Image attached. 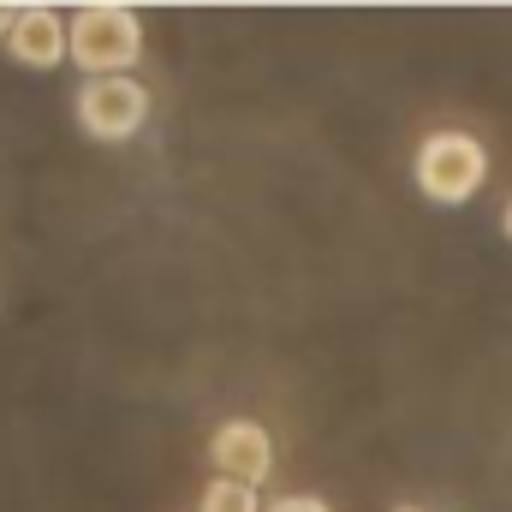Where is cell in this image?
<instances>
[{
	"instance_id": "obj_1",
	"label": "cell",
	"mask_w": 512,
	"mask_h": 512,
	"mask_svg": "<svg viewBox=\"0 0 512 512\" xmlns=\"http://www.w3.org/2000/svg\"><path fill=\"white\" fill-rule=\"evenodd\" d=\"M66 60L84 78H131V66L143 60V24L120 0L102 6H78L66 24Z\"/></svg>"
},
{
	"instance_id": "obj_2",
	"label": "cell",
	"mask_w": 512,
	"mask_h": 512,
	"mask_svg": "<svg viewBox=\"0 0 512 512\" xmlns=\"http://www.w3.org/2000/svg\"><path fill=\"white\" fill-rule=\"evenodd\" d=\"M411 179L429 203L441 209H459L471 203L483 185H489V149L471 137V131H429L417 143V161H411Z\"/></svg>"
},
{
	"instance_id": "obj_3",
	"label": "cell",
	"mask_w": 512,
	"mask_h": 512,
	"mask_svg": "<svg viewBox=\"0 0 512 512\" xmlns=\"http://www.w3.org/2000/svg\"><path fill=\"white\" fill-rule=\"evenodd\" d=\"M72 114H78V131L84 137L126 143V137H137V131L149 126V90L137 78H84Z\"/></svg>"
},
{
	"instance_id": "obj_4",
	"label": "cell",
	"mask_w": 512,
	"mask_h": 512,
	"mask_svg": "<svg viewBox=\"0 0 512 512\" xmlns=\"http://www.w3.org/2000/svg\"><path fill=\"white\" fill-rule=\"evenodd\" d=\"M209 465H215V477H227V483L262 489V483L274 477V435H268L256 417H227V423L209 435Z\"/></svg>"
},
{
	"instance_id": "obj_5",
	"label": "cell",
	"mask_w": 512,
	"mask_h": 512,
	"mask_svg": "<svg viewBox=\"0 0 512 512\" xmlns=\"http://www.w3.org/2000/svg\"><path fill=\"white\" fill-rule=\"evenodd\" d=\"M6 54L30 72H54L66 66V18L54 6H18V24L6 36Z\"/></svg>"
},
{
	"instance_id": "obj_6",
	"label": "cell",
	"mask_w": 512,
	"mask_h": 512,
	"mask_svg": "<svg viewBox=\"0 0 512 512\" xmlns=\"http://www.w3.org/2000/svg\"><path fill=\"white\" fill-rule=\"evenodd\" d=\"M262 489H245V483H227V477H215L209 489H203V501L197 512H262Z\"/></svg>"
},
{
	"instance_id": "obj_7",
	"label": "cell",
	"mask_w": 512,
	"mask_h": 512,
	"mask_svg": "<svg viewBox=\"0 0 512 512\" xmlns=\"http://www.w3.org/2000/svg\"><path fill=\"white\" fill-rule=\"evenodd\" d=\"M262 512H334L322 495H274Z\"/></svg>"
},
{
	"instance_id": "obj_8",
	"label": "cell",
	"mask_w": 512,
	"mask_h": 512,
	"mask_svg": "<svg viewBox=\"0 0 512 512\" xmlns=\"http://www.w3.org/2000/svg\"><path fill=\"white\" fill-rule=\"evenodd\" d=\"M12 24H18V6H0V42L12 36Z\"/></svg>"
},
{
	"instance_id": "obj_9",
	"label": "cell",
	"mask_w": 512,
	"mask_h": 512,
	"mask_svg": "<svg viewBox=\"0 0 512 512\" xmlns=\"http://www.w3.org/2000/svg\"><path fill=\"white\" fill-rule=\"evenodd\" d=\"M501 233H507V239H512V203H507V215H501Z\"/></svg>"
},
{
	"instance_id": "obj_10",
	"label": "cell",
	"mask_w": 512,
	"mask_h": 512,
	"mask_svg": "<svg viewBox=\"0 0 512 512\" xmlns=\"http://www.w3.org/2000/svg\"><path fill=\"white\" fill-rule=\"evenodd\" d=\"M393 512H423V507H393Z\"/></svg>"
}]
</instances>
